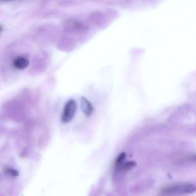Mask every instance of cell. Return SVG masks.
<instances>
[{
  "mask_svg": "<svg viewBox=\"0 0 196 196\" xmlns=\"http://www.w3.org/2000/svg\"><path fill=\"white\" fill-rule=\"evenodd\" d=\"M81 107L82 112L87 117H89L92 114L93 110V105L88 99L84 97L81 98Z\"/></svg>",
  "mask_w": 196,
  "mask_h": 196,
  "instance_id": "obj_3",
  "label": "cell"
},
{
  "mask_svg": "<svg viewBox=\"0 0 196 196\" xmlns=\"http://www.w3.org/2000/svg\"><path fill=\"white\" fill-rule=\"evenodd\" d=\"M2 29V27L1 26H0V32H1Z\"/></svg>",
  "mask_w": 196,
  "mask_h": 196,
  "instance_id": "obj_8",
  "label": "cell"
},
{
  "mask_svg": "<svg viewBox=\"0 0 196 196\" xmlns=\"http://www.w3.org/2000/svg\"><path fill=\"white\" fill-rule=\"evenodd\" d=\"M136 165V162H135L130 161L127 162L125 164H122L121 165L117 168V170L122 171L123 172H127L128 171L131 170V169L135 167Z\"/></svg>",
  "mask_w": 196,
  "mask_h": 196,
  "instance_id": "obj_5",
  "label": "cell"
},
{
  "mask_svg": "<svg viewBox=\"0 0 196 196\" xmlns=\"http://www.w3.org/2000/svg\"><path fill=\"white\" fill-rule=\"evenodd\" d=\"M77 110L76 102L73 99H70L65 104L61 117V120L64 123H68L73 120Z\"/></svg>",
  "mask_w": 196,
  "mask_h": 196,
  "instance_id": "obj_2",
  "label": "cell"
},
{
  "mask_svg": "<svg viewBox=\"0 0 196 196\" xmlns=\"http://www.w3.org/2000/svg\"><path fill=\"white\" fill-rule=\"evenodd\" d=\"M126 157V154L125 152H122L118 155L115 162V167L116 169L122 165Z\"/></svg>",
  "mask_w": 196,
  "mask_h": 196,
  "instance_id": "obj_6",
  "label": "cell"
},
{
  "mask_svg": "<svg viewBox=\"0 0 196 196\" xmlns=\"http://www.w3.org/2000/svg\"><path fill=\"white\" fill-rule=\"evenodd\" d=\"M8 171L11 175L13 176H17L18 175V172L14 170L10 169V170H8Z\"/></svg>",
  "mask_w": 196,
  "mask_h": 196,
  "instance_id": "obj_7",
  "label": "cell"
},
{
  "mask_svg": "<svg viewBox=\"0 0 196 196\" xmlns=\"http://www.w3.org/2000/svg\"><path fill=\"white\" fill-rule=\"evenodd\" d=\"M195 190V186L194 184L181 183L166 187L162 190L161 193L165 195H182L193 193Z\"/></svg>",
  "mask_w": 196,
  "mask_h": 196,
  "instance_id": "obj_1",
  "label": "cell"
},
{
  "mask_svg": "<svg viewBox=\"0 0 196 196\" xmlns=\"http://www.w3.org/2000/svg\"><path fill=\"white\" fill-rule=\"evenodd\" d=\"M29 64V62L26 59L22 57H18L13 62V65L17 69H22L26 68Z\"/></svg>",
  "mask_w": 196,
  "mask_h": 196,
  "instance_id": "obj_4",
  "label": "cell"
}]
</instances>
